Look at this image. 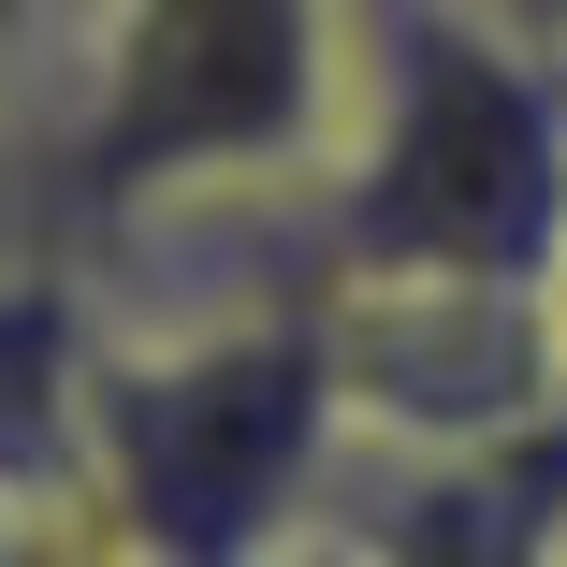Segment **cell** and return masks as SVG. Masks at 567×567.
<instances>
[{"instance_id":"cell-1","label":"cell","mask_w":567,"mask_h":567,"mask_svg":"<svg viewBox=\"0 0 567 567\" xmlns=\"http://www.w3.org/2000/svg\"><path fill=\"white\" fill-rule=\"evenodd\" d=\"M334 277H553L567 291V73L509 0H364L350 146L320 175Z\"/></svg>"},{"instance_id":"cell-2","label":"cell","mask_w":567,"mask_h":567,"mask_svg":"<svg viewBox=\"0 0 567 567\" xmlns=\"http://www.w3.org/2000/svg\"><path fill=\"white\" fill-rule=\"evenodd\" d=\"M364 87V0H87L59 73V189L132 218L175 189L334 175Z\"/></svg>"},{"instance_id":"cell-3","label":"cell","mask_w":567,"mask_h":567,"mask_svg":"<svg viewBox=\"0 0 567 567\" xmlns=\"http://www.w3.org/2000/svg\"><path fill=\"white\" fill-rule=\"evenodd\" d=\"M350 393H334L320 306L218 320V334H117L87 408V495H117V538L146 567H262L306 538V481Z\"/></svg>"},{"instance_id":"cell-4","label":"cell","mask_w":567,"mask_h":567,"mask_svg":"<svg viewBox=\"0 0 567 567\" xmlns=\"http://www.w3.org/2000/svg\"><path fill=\"white\" fill-rule=\"evenodd\" d=\"M73 44H87V0H0V102L30 73H73Z\"/></svg>"},{"instance_id":"cell-5","label":"cell","mask_w":567,"mask_h":567,"mask_svg":"<svg viewBox=\"0 0 567 567\" xmlns=\"http://www.w3.org/2000/svg\"><path fill=\"white\" fill-rule=\"evenodd\" d=\"M0 146H16V132H0ZM16 204H30V175H16V161H0V248H16Z\"/></svg>"},{"instance_id":"cell-6","label":"cell","mask_w":567,"mask_h":567,"mask_svg":"<svg viewBox=\"0 0 567 567\" xmlns=\"http://www.w3.org/2000/svg\"><path fill=\"white\" fill-rule=\"evenodd\" d=\"M509 16H524V30H553V44H567V0H509Z\"/></svg>"}]
</instances>
